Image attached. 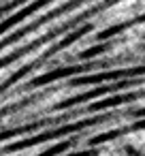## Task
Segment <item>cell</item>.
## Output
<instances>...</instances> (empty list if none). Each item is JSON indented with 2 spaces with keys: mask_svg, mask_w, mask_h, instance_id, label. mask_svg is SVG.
<instances>
[{
  "mask_svg": "<svg viewBox=\"0 0 145 156\" xmlns=\"http://www.w3.org/2000/svg\"><path fill=\"white\" fill-rule=\"evenodd\" d=\"M139 75H145V66H130V69H117V71H102V73H92V75H77L75 86H88V83H107V81H117V79H134Z\"/></svg>",
  "mask_w": 145,
  "mask_h": 156,
  "instance_id": "cell-1",
  "label": "cell"
},
{
  "mask_svg": "<svg viewBox=\"0 0 145 156\" xmlns=\"http://www.w3.org/2000/svg\"><path fill=\"white\" fill-rule=\"evenodd\" d=\"M130 83H132V79L113 81V86H102V83H100V88L88 90V92H83V94H77V96H73V98H68V101L60 103V105H58V109H66V107H73V105L88 103V101H92V98H98V96H102V94H107V92H111V90L115 92V90H119V88H126V86H130Z\"/></svg>",
  "mask_w": 145,
  "mask_h": 156,
  "instance_id": "cell-2",
  "label": "cell"
},
{
  "mask_svg": "<svg viewBox=\"0 0 145 156\" xmlns=\"http://www.w3.org/2000/svg\"><path fill=\"white\" fill-rule=\"evenodd\" d=\"M139 98V92H128V94H113L111 98H102V101H94V105H90V111H102V109H111V107H119L124 103H134Z\"/></svg>",
  "mask_w": 145,
  "mask_h": 156,
  "instance_id": "cell-3",
  "label": "cell"
},
{
  "mask_svg": "<svg viewBox=\"0 0 145 156\" xmlns=\"http://www.w3.org/2000/svg\"><path fill=\"white\" fill-rule=\"evenodd\" d=\"M88 69H92V66H90V64H77V66L56 69V71H51V73H47V75L39 77L34 83H36V86H41V83H51V81H56V79H62V77H68V75H81V73H83V71H88Z\"/></svg>",
  "mask_w": 145,
  "mask_h": 156,
  "instance_id": "cell-4",
  "label": "cell"
},
{
  "mask_svg": "<svg viewBox=\"0 0 145 156\" xmlns=\"http://www.w3.org/2000/svg\"><path fill=\"white\" fill-rule=\"evenodd\" d=\"M119 135H122V130H119V128L109 130V133H100V135L90 137V139H88V145H90V147H96V145H100V143H107V141H111V139H117Z\"/></svg>",
  "mask_w": 145,
  "mask_h": 156,
  "instance_id": "cell-5",
  "label": "cell"
},
{
  "mask_svg": "<svg viewBox=\"0 0 145 156\" xmlns=\"http://www.w3.org/2000/svg\"><path fill=\"white\" fill-rule=\"evenodd\" d=\"M107 49H109V45H107V43H98V45H92V47L83 49V51L79 54V58H81V60H92V58L100 56V54H102V51H107Z\"/></svg>",
  "mask_w": 145,
  "mask_h": 156,
  "instance_id": "cell-6",
  "label": "cell"
},
{
  "mask_svg": "<svg viewBox=\"0 0 145 156\" xmlns=\"http://www.w3.org/2000/svg\"><path fill=\"white\" fill-rule=\"evenodd\" d=\"M122 30H126V22H124V24H117V26H111V28H107V30H102L96 39H98V41H107V39H111V37L119 34Z\"/></svg>",
  "mask_w": 145,
  "mask_h": 156,
  "instance_id": "cell-7",
  "label": "cell"
},
{
  "mask_svg": "<svg viewBox=\"0 0 145 156\" xmlns=\"http://www.w3.org/2000/svg\"><path fill=\"white\" fill-rule=\"evenodd\" d=\"M71 145V141H64V143H58V145H54L51 150H47V152H43L41 156H56V154H62L66 147Z\"/></svg>",
  "mask_w": 145,
  "mask_h": 156,
  "instance_id": "cell-8",
  "label": "cell"
},
{
  "mask_svg": "<svg viewBox=\"0 0 145 156\" xmlns=\"http://www.w3.org/2000/svg\"><path fill=\"white\" fill-rule=\"evenodd\" d=\"M68 156H98V150H94V147H90V150H79V152L68 154Z\"/></svg>",
  "mask_w": 145,
  "mask_h": 156,
  "instance_id": "cell-9",
  "label": "cell"
},
{
  "mask_svg": "<svg viewBox=\"0 0 145 156\" xmlns=\"http://www.w3.org/2000/svg\"><path fill=\"white\" fill-rule=\"evenodd\" d=\"M139 22H145V13H143V15H139L136 20H130V22H126V28H128V26H132V24H139Z\"/></svg>",
  "mask_w": 145,
  "mask_h": 156,
  "instance_id": "cell-10",
  "label": "cell"
},
{
  "mask_svg": "<svg viewBox=\"0 0 145 156\" xmlns=\"http://www.w3.org/2000/svg\"><path fill=\"white\" fill-rule=\"evenodd\" d=\"M134 115H136V118H145V107L136 109V111H134Z\"/></svg>",
  "mask_w": 145,
  "mask_h": 156,
  "instance_id": "cell-11",
  "label": "cell"
},
{
  "mask_svg": "<svg viewBox=\"0 0 145 156\" xmlns=\"http://www.w3.org/2000/svg\"><path fill=\"white\" fill-rule=\"evenodd\" d=\"M143 49H145V47H143Z\"/></svg>",
  "mask_w": 145,
  "mask_h": 156,
  "instance_id": "cell-12",
  "label": "cell"
}]
</instances>
